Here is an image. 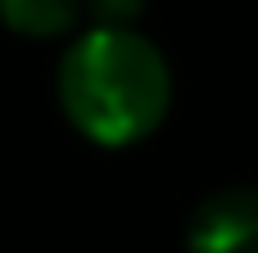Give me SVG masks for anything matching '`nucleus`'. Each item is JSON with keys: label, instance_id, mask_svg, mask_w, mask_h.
<instances>
[{"label": "nucleus", "instance_id": "1", "mask_svg": "<svg viewBox=\"0 0 258 253\" xmlns=\"http://www.w3.org/2000/svg\"><path fill=\"white\" fill-rule=\"evenodd\" d=\"M59 109L91 145H141L172 109V68L136 27H91L59 59Z\"/></svg>", "mask_w": 258, "mask_h": 253}, {"label": "nucleus", "instance_id": "2", "mask_svg": "<svg viewBox=\"0 0 258 253\" xmlns=\"http://www.w3.org/2000/svg\"><path fill=\"white\" fill-rule=\"evenodd\" d=\"M186 253H258V190L222 186L186 222Z\"/></svg>", "mask_w": 258, "mask_h": 253}, {"label": "nucleus", "instance_id": "3", "mask_svg": "<svg viewBox=\"0 0 258 253\" xmlns=\"http://www.w3.org/2000/svg\"><path fill=\"white\" fill-rule=\"evenodd\" d=\"M82 14V0H0V23L18 36L50 41L63 36Z\"/></svg>", "mask_w": 258, "mask_h": 253}, {"label": "nucleus", "instance_id": "4", "mask_svg": "<svg viewBox=\"0 0 258 253\" xmlns=\"http://www.w3.org/2000/svg\"><path fill=\"white\" fill-rule=\"evenodd\" d=\"M82 9L95 18V27H132L145 14V0H82Z\"/></svg>", "mask_w": 258, "mask_h": 253}]
</instances>
